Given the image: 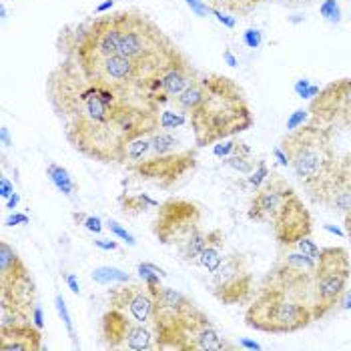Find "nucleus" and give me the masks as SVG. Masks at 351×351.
<instances>
[{"instance_id":"f257e3e1","label":"nucleus","mask_w":351,"mask_h":351,"mask_svg":"<svg viewBox=\"0 0 351 351\" xmlns=\"http://www.w3.org/2000/svg\"><path fill=\"white\" fill-rule=\"evenodd\" d=\"M47 99L66 141L90 161L123 165L131 141L161 129L159 110L90 84L66 58L56 62L47 79Z\"/></svg>"},{"instance_id":"f03ea898","label":"nucleus","mask_w":351,"mask_h":351,"mask_svg":"<svg viewBox=\"0 0 351 351\" xmlns=\"http://www.w3.org/2000/svg\"><path fill=\"white\" fill-rule=\"evenodd\" d=\"M315 273L275 261L245 311V325L273 335L295 333L315 322Z\"/></svg>"},{"instance_id":"7ed1b4c3","label":"nucleus","mask_w":351,"mask_h":351,"mask_svg":"<svg viewBox=\"0 0 351 351\" xmlns=\"http://www.w3.org/2000/svg\"><path fill=\"white\" fill-rule=\"evenodd\" d=\"M203 95L189 112L195 147H209L249 131L255 125L241 84L221 73L201 75Z\"/></svg>"},{"instance_id":"20e7f679","label":"nucleus","mask_w":351,"mask_h":351,"mask_svg":"<svg viewBox=\"0 0 351 351\" xmlns=\"http://www.w3.org/2000/svg\"><path fill=\"white\" fill-rule=\"evenodd\" d=\"M125 169L161 189H173L197 169V147H187L169 131L138 136L125 151Z\"/></svg>"},{"instance_id":"39448f33","label":"nucleus","mask_w":351,"mask_h":351,"mask_svg":"<svg viewBox=\"0 0 351 351\" xmlns=\"http://www.w3.org/2000/svg\"><path fill=\"white\" fill-rule=\"evenodd\" d=\"M117 21L119 53L135 62L138 71L155 84L157 93V81L165 66L183 51L162 32V28L153 19L136 8L119 10Z\"/></svg>"},{"instance_id":"423d86ee","label":"nucleus","mask_w":351,"mask_h":351,"mask_svg":"<svg viewBox=\"0 0 351 351\" xmlns=\"http://www.w3.org/2000/svg\"><path fill=\"white\" fill-rule=\"evenodd\" d=\"M281 151L303 187L322 179L337 165L329 135L313 123L289 131L281 141Z\"/></svg>"},{"instance_id":"0eeeda50","label":"nucleus","mask_w":351,"mask_h":351,"mask_svg":"<svg viewBox=\"0 0 351 351\" xmlns=\"http://www.w3.org/2000/svg\"><path fill=\"white\" fill-rule=\"evenodd\" d=\"M351 279V259L346 247H324L317 257L313 289L315 303L313 315L315 322L327 317L348 291Z\"/></svg>"},{"instance_id":"6e6552de","label":"nucleus","mask_w":351,"mask_h":351,"mask_svg":"<svg viewBox=\"0 0 351 351\" xmlns=\"http://www.w3.org/2000/svg\"><path fill=\"white\" fill-rule=\"evenodd\" d=\"M36 305V285L28 271L27 263L21 259L19 251L8 243H0V309L21 313L32 319Z\"/></svg>"},{"instance_id":"1a4fd4ad","label":"nucleus","mask_w":351,"mask_h":351,"mask_svg":"<svg viewBox=\"0 0 351 351\" xmlns=\"http://www.w3.org/2000/svg\"><path fill=\"white\" fill-rule=\"evenodd\" d=\"M151 289L155 298L151 327L155 331L157 350H177L181 329L197 305L181 291L165 287L161 283H153Z\"/></svg>"},{"instance_id":"9d476101","label":"nucleus","mask_w":351,"mask_h":351,"mask_svg":"<svg viewBox=\"0 0 351 351\" xmlns=\"http://www.w3.org/2000/svg\"><path fill=\"white\" fill-rule=\"evenodd\" d=\"M203 225V207L191 199L171 197L157 207V215L153 219V235L162 245L181 247L193 233H197Z\"/></svg>"},{"instance_id":"9b49d317","label":"nucleus","mask_w":351,"mask_h":351,"mask_svg":"<svg viewBox=\"0 0 351 351\" xmlns=\"http://www.w3.org/2000/svg\"><path fill=\"white\" fill-rule=\"evenodd\" d=\"M147 325L121 309L108 307L99 324V341L107 350H155V331Z\"/></svg>"},{"instance_id":"f8f14e48","label":"nucleus","mask_w":351,"mask_h":351,"mask_svg":"<svg viewBox=\"0 0 351 351\" xmlns=\"http://www.w3.org/2000/svg\"><path fill=\"white\" fill-rule=\"evenodd\" d=\"M255 279L243 253H229L215 273H211L209 291L223 305H245L253 298Z\"/></svg>"},{"instance_id":"ddd939ff","label":"nucleus","mask_w":351,"mask_h":351,"mask_svg":"<svg viewBox=\"0 0 351 351\" xmlns=\"http://www.w3.org/2000/svg\"><path fill=\"white\" fill-rule=\"evenodd\" d=\"M273 229V237L277 245L291 247L298 245L303 237H311L313 231V219L309 209L303 205V199L298 193H291L283 207L277 211L275 219L269 225Z\"/></svg>"},{"instance_id":"4468645a","label":"nucleus","mask_w":351,"mask_h":351,"mask_svg":"<svg viewBox=\"0 0 351 351\" xmlns=\"http://www.w3.org/2000/svg\"><path fill=\"white\" fill-rule=\"evenodd\" d=\"M291 193H295V189L287 183V179L281 177L279 173L271 171L265 183L261 187H257L255 195L251 197L247 215L255 223L271 225V221L275 219L277 211L283 207V203L287 201V197Z\"/></svg>"},{"instance_id":"2eb2a0df","label":"nucleus","mask_w":351,"mask_h":351,"mask_svg":"<svg viewBox=\"0 0 351 351\" xmlns=\"http://www.w3.org/2000/svg\"><path fill=\"white\" fill-rule=\"evenodd\" d=\"M309 123L329 135L337 162L351 171V108L309 112Z\"/></svg>"},{"instance_id":"dca6fc26","label":"nucleus","mask_w":351,"mask_h":351,"mask_svg":"<svg viewBox=\"0 0 351 351\" xmlns=\"http://www.w3.org/2000/svg\"><path fill=\"white\" fill-rule=\"evenodd\" d=\"M108 307L121 309L129 313L133 319L141 324H151L153 309H155V298L149 283H123L117 287H110L107 293Z\"/></svg>"},{"instance_id":"f3484780","label":"nucleus","mask_w":351,"mask_h":351,"mask_svg":"<svg viewBox=\"0 0 351 351\" xmlns=\"http://www.w3.org/2000/svg\"><path fill=\"white\" fill-rule=\"evenodd\" d=\"M233 346L225 343V339L219 335L215 325L209 322L207 313L195 307L187 317V322L181 329L179 337V351H221L231 350Z\"/></svg>"},{"instance_id":"a211bd4d","label":"nucleus","mask_w":351,"mask_h":351,"mask_svg":"<svg viewBox=\"0 0 351 351\" xmlns=\"http://www.w3.org/2000/svg\"><path fill=\"white\" fill-rule=\"evenodd\" d=\"M201 73L193 66L187 54L181 53L175 56L161 73L159 81H157V97L162 107L167 103H173L181 93H185L191 84L199 81Z\"/></svg>"},{"instance_id":"6ab92c4d","label":"nucleus","mask_w":351,"mask_h":351,"mask_svg":"<svg viewBox=\"0 0 351 351\" xmlns=\"http://www.w3.org/2000/svg\"><path fill=\"white\" fill-rule=\"evenodd\" d=\"M0 350L2 351H40L43 350V333L40 327L30 322L0 327Z\"/></svg>"},{"instance_id":"aec40b11","label":"nucleus","mask_w":351,"mask_h":351,"mask_svg":"<svg viewBox=\"0 0 351 351\" xmlns=\"http://www.w3.org/2000/svg\"><path fill=\"white\" fill-rule=\"evenodd\" d=\"M351 108V79H339L324 86L311 101L309 112Z\"/></svg>"},{"instance_id":"412c9836","label":"nucleus","mask_w":351,"mask_h":351,"mask_svg":"<svg viewBox=\"0 0 351 351\" xmlns=\"http://www.w3.org/2000/svg\"><path fill=\"white\" fill-rule=\"evenodd\" d=\"M223 253H225V233L221 229H211V231H207V245H205L197 265L211 275L223 263V259H225Z\"/></svg>"},{"instance_id":"4be33fe9","label":"nucleus","mask_w":351,"mask_h":351,"mask_svg":"<svg viewBox=\"0 0 351 351\" xmlns=\"http://www.w3.org/2000/svg\"><path fill=\"white\" fill-rule=\"evenodd\" d=\"M119 207L125 215L136 217L145 213L147 209L159 207V203L155 199H151L147 193H123V195H119Z\"/></svg>"},{"instance_id":"5701e85b","label":"nucleus","mask_w":351,"mask_h":351,"mask_svg":"<svg viewBox=\"0 0 351 351\" xmlns=\"http://www.w3.org/2000/svg\"><path fill=\"white\" fill-rule=\"evenodd\" d=\"M205 245H207V231H205V229H199V231L193 233L189 239L181 245L177 251H179V255H181V259H183L185 263L197 265V261H199V257H201Z\"/></svg>"},{"instance_id":"b1692460","label":"nucleus","mask_w":351,"mask_h":351,"mask_svg":"<svg viewBox=\"0 0 351 351\" xmlns=\"http://www.w3.org/2000/svg\"><path fill=\"white\" fill-rule=\"evenodd\" d=\"M47 175H49V179L53 181L54 187L60 191L62 195H66L69 199L75 197V193H77V183L73 181L71 173H69L64 167H60V165H56V162H51V165L47 167Z\"/></svg>"},{"instance_id":"393cba45","label":"nucleus","mask_w":351,"mask_h":351,"mask_svg":"<svg viewBox=\"0 0 351 351\" xmlns=\"http://www.w3.org/2000/svg\"><path fill=\"white\" fill-rule=\"evenodd\" d=\"M93 279H95L97 283L108 285V283H114V281L127 283V281H131V275L125 273V271L114 269V267H99V269L93 271Z\"/></svg>"},{"instance_id":"a878e982","label":"nucleus","mask_w":351,"mask_h":351,"mask_svg":"<svg viewBox=\"0 0 351 351\" xmlns=\"http://www.w3.org/2000/svg\"><path fill=\"white\" fill-rule=\"evenodd\" d=\"M136 271H138V275H141V279L145 281V283H161V275H165V271L159 269L157 265H153V263H138V267H136Z\"/></svg>"},{"instance_id":"bb28decb","label":"nucleus","mask_w":351,"mask_h":351,"mask_svg":"<svg viewBox=\"0 0 351 351\" xmlns=\"http://www.w3.org/2000/svg\"><path fill=\"white\" fill-rule=\"evenodd\" d=\"M75 221L82 225L84 229H88L90 233H101L103 231V223H101V219L95 215H84V213H75Z\"/></svg>"},{"instance_id":"cd10ccee","label":"nucleus","mask_w":351,"mask_h":351,"mask_svg":"<svg viewBox=\"0 0 351 351\" xmlns=\"http://www.w3.org/2000/svg\"><path fill=\"white\" fill-rule=\"evenodd\" d=\"M183 123H185V112H181V114L173 117V112H169V110H161L162 131H171V129H175V127H179V125H183Z\"/></svg>"},{"instance_id":"c85d7f7f","label":"nucleus","mask_w":351,"mask_h":351,"mask_svg":"<svg viewBox=\"0 0 351 351\" xmlns=\"http://www.w3.org/2000/svg\"><path fill=\"white\" fill-rule=\"evenodd\" d=\"M269 169H267V165L265 162H259V167H257V171L255 173H251V177H249V183L257 189V187H261L263 183H265V179L269 177Z\"/></svg>"},{"instance_id":"c756f323","label":"nucleus","mask_w":351,"mask_h":351,"mask_svg":"<svg viewBox=\"0 0 351 351\" xmlns=\"http://www.w3.org/2000/svg\"><path fill=\"white\" fill-rule=\"evenodd\" d=\"M107 227H108V229H110V231H112V233H114V235H117V237H121L123 241H127V243H129V245H135L136 243L135 237H133V235H131V233H129V231H127L125 227H121V225H119L117 221L108 219Z\"/></svg>"},{"instance_id":"7c9ffc66","label":"nucleus","mask_w":351,"mask_h":351,"mask_svg":"<svg viewBox=\"0 0 351 351\" xmlns=\"http://www.w3.org/2000/svg\"><path fill=\"white\" fill-rule=\"evenodd\" d=\"M298 249L299 251H303L305 255H309L311 259H317V257H319V251H322L317 245L311 241V237H303L298 243Z\"/></svg>"},{"instance_id":"2f4dec72","label":"nucleus","mask_w":351,"mask_h":351,"mask_svg":"<svg viewBox=\"0 0 351 351\" xmlns=\"http://www.w3.org/2000/svg\"><path fill=\"white\" fill-rule=\"evenodd\" d=\"M56 309H58V313H60V317H62V322L66 325V329H69V333H71V337L75 339V329H73V322H71V315H69V311H66V305H64V299L56 298Z\"/></svg>"},{"instance_id":"473e14b6","label":"nucleus","mask_w":351,"mask_h":351,"mask_svg":"<svg viewBox=\"0 0 351 351\" xmlns=\"http://www.w3.org/2000/svg\"><path fill=\"white\" fill-rule=\"evenodd\" d=\"M235 145L237 141H231V143H225V145H217L215 147V155L217 157H227L235 151Z\"/></svg>"},{"instance_id":"72a5a7b5","label":"nucleus","mask_w":351,"mask_h":351,"mask_svg":"<svg viewBox=\"0 0 351 351\" xmlns=\"http://www.w3.org/2000/svg\"><path fill=\"white\" fill-rule=\"evenodd\" d=\"M0 185H2V193H0V195H2V199H10V197L14 195V187L10 185V181H8L6 177H2V179H0Z\"/></svg>"},{"instance_id":"f704fd0d","label":"nucleus","mask_w":351,"mask_h":351,"mask_svg":"<svg viewBox=\"0 0 351 351\" xmlns=\"http://www.w3.org/2000/svg\"><path fill=\"white\" fill-rule=\"evenodd\" d=\"M95 245L101 247V249H105V251H114V249H119V243H117V241H110V239H97Z\"/></svg>"},{"instance_id":"c9c22d12","label":"nucleus","mask_w":351,"mask_h":351,"mask_svg":"<svg viewBox=\"0 0 351 351\" xmlns=\"http://www.w3.org/2000/svg\"><path fill=\"white\" fill-rule=\"evenodd\" d=\"M64 281L69 283V287H71V291L73 293H81V287H79V281H77V277L75 275H64Z\"/></svg>"},{"instance_id":"e433bc0d","label":"nucleus","mask_w":351,"mask_h":351,"mask_svg":"<svg viewBox=\"0 0 351 351\" xmlns=\"http://www.w3.org/2000/svg\"><path fill=\"white\" fill-rule=\"evenodd\" d=\"M16 223H28L27 215H12L6 219V225H16Z\"/></svg>"},{"instance_id":"4c0bfd02","label":"nucleus","mask_w":351,"mask_h":351,"mask_svg":"<svg viewBox=\"0 0 351 351\" xmlns=\"http://www.w3.org/2000/svg\"><path fill=\"white\" fill-rule=\"evenodd\" d=\"M32 322L38 325V327H43V313H40V307H38V305H34V311H32Z\"/></svg>"},{"instance_id":"58836bf2","label":"nucleus","mask_w":351,"mask_h":351,"mask_svg":"<svg viewBox=\"0 0 351 351\" xmlns=\"http://www.w3.org/2000/svg\"><path fill=\"white\" fill-rule=\"evenodd\" d=\"M343 309H351V291H346V295L341 298V303H339Z\"/></svg>"},{"instance_id":"ea45409f","label":"nucleus","mask_w":351,"mask_h":351,"mask_svg":"<svg viewBox=\"0 0 351 351\" xmlns=\"http://www.w3.org/2000/svg\"><path fill=\"white\" fill-rule=\"evenodd\" d=\"M346 233H348V239L351 241V211L346 213Z\"/></svg>"},{"instance_id":"a19ab883","label":"nucleus","mask_w":351,"mask_h":351,"mask_svg":"<svg viewBox=\"0 0 351 351\" xmlns=\"http://www.w3.org/2000/svg\"><path fill=\"white\" fill-rule=\"evenodd\" d=\"M2 141H4V145H10V138H8V129H6V127H2Z\"/></svg>"},{"instance_id":"79ce46f5","label":"nucleus","mask_w":351,"mask_h":351,"mask_svg":"<svg viewBox=\"0 0 351 351\" xmlns=\"http://www.w3.org/2000/svg\"><path fill=\"white\" fill-rule=\"evenodd\" d=\"M16 201H19V197H16V195H12V197H10V203H8L6 207H8V209H14V205H16Z\"/></svg>"}]
</instances>
